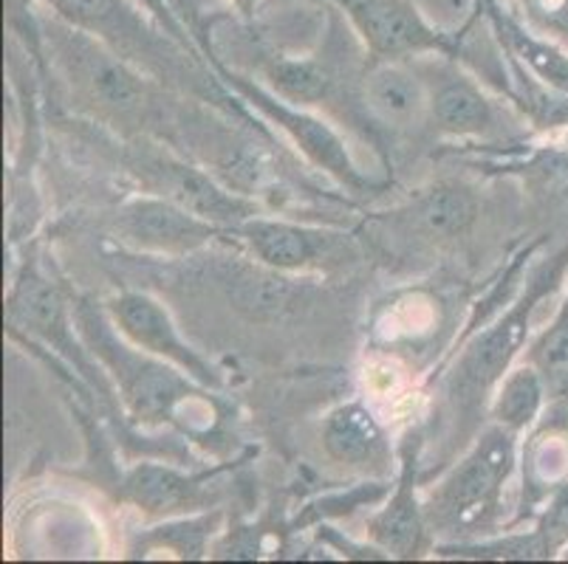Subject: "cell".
Returning a JSON list of instances; mask_svg holds the SVG:
<instances>
[{
  "instance_id": "cell-1",
  "label": "cell",
  "mask_w": 568,
  "mask_h": 564,
  "mask_svg": "<svg viewBox=\"0 0 568 564\" xmlns=\"http://www.w3.org/2000/svg\"><path fill=\"white\" fill-rule=\"evenodd\" d=\"M74 325L85 348L105 367L119 407H125L133 423H175L190 434L213 432L219 418L215 401L204 396L206 387L184 376L179 367L131 345L116 330L105 305L80 299L74 305Z\"/></svg>"
},
{
  "instance_id": "cell-2",
  "label": "cell",
  "mask_w": 568,
  "mask_h": 564,
  "mask_svg": "<svg viewBox=\"0 0 568 564\" xmlns=\"http://www.w3.org/2000/svg\"><path fill=\"white\" fill-rule=\"evenodd\" d=\"M566 274L568 246L537 268L529 286L509 305L504 317L495 319L489 328L478 330L456 356L447 379H444V396H447L462 434L473 432L478 412L489 410V401H493L498 384L515 367V359L526 350L537 308L560 288V283H566Z\"/></svg>"
},
{
  "instance_id": "cell-3",
  "label": "cell",
  "mask_w": 568,
  "mask_h": 564,
  "mask_svg": "<svg viewBox=\"0 0 568 564\" xmlns=\"http://www.w3.org/2000/svg\"><path fill=\"white\" fill-rule=\"evenodd\" d=\"M520 434L513 429L493 427L484 429L467 449L462 460L444 474L425 500L427 525L433 534L450 540L464 536L475 540L484 527L498 516L504 491L518 465Z\"/></svg>"
},
{
  "instance_id": "cell-4",
  "label": "cell",
  "mask_w": 568,
  "mask_h": 564,
  "mask_svg": "<svg viewBox=\"0 0 568 564\" xmlns=\"http://www.w3.org/2000/svg\"><path fill=\"white\" fill-rule=\"evenodd\" d=\"M204 62L206 69L215 71V80H221L226 91L235 93L237 100L244 102L246 107H252L257 116L275 124L277 131L301 150L306 162H312L314 167L337 178L339 184L351 186V189H368L371 181L356 170L348 144L334 131V124H328L323 116L308 111V107L283 100L272 88L261 85V82L241 74L237 69H230L215 51L204 54Z\"/></svg>"
},
{
  "instance_id": "cell-5",
  "label": "cell",
  "mask_w": 568,
  "mask_h": 564,
  "mask_svg": "<svg viewBox=\"0 0 568 564\" xmlns=\"http://www.w3.org/2000/svg\"><path fill=\"white\" fill-rule=\"evenodd\" d=\"M7 322L9 334L26 341H43L45 348L63 356L80 379L85 381L102 401H113L111 379L105 367L94 359V353L85 348L74 325V310L65 302V297L57 291L54 283H49L38 263H23L18 279L12 283V291L7 299Z\"/></svg>"
},
{
  "instance_id": "cell-6",
  "label": "cell",
  "mask_w": 568,
  "mask_h": 564,
  "mask_svg": "<svg viewBox=\"0 0 568 564\" xmlns=\"http://www.w3.org/2000/svg\"><path fill=\"white\" fill-rule=\"evenodd\" d=\"M334 9L356 40L363 43L365 60H418V57H453L458 60L462 34L442 29L427 18L416 0H317Z\"/></svg>"
},
{
  "instance_id": "cell-7",
  "label": "cell",
  "mask_w": 568,
  "mask_h": 564,
  "mask_svg": "<svg viewBox=\"0 0 568 564\" xmlns=\"http://www.w3.org/2000/svg\"><path fill=\"white\" fill-rule=\"evenodd\" d=\"M108 314H111L113 325L131 345H136L144 353L156 356V359L168 361V365L179 367L184 376L199 381L206 390H221L224 379H221L219 367L213 361L201 356L199 350L190 345L182 336L179 325L173 322L170 310L164 308L159 299L142 291H122L105 302Z\"/></svg>"
},
{
  "instance_id": "cell-8",
  "label": "cell",
  "mask_w": 568,
  "mask_h": 564,
  "mask_svg": "<svg viewBox=\"0 0 568 564\" xmlns=\"http://www.w3.org/2000/svg\"><path fill=\"white\" fill-rule=\"evenodd\" d=\"M219 235L221 226L153 193L125 201L113 215V237L142 255H193Z\"/></svg>"
},
{
  "instance_id": "cell-9",
  "label": "cell",
  "mask_w": 568,
  "mask_h": 564,
  "mask_svg": "<svg viewBox=\"0 0 568 564\" xmlns=\"http://www.w3.org/2000/svg\"><path fill=\"white\" fill-rule=\"evenodd\" d=\"M133 170L142 178V186L148 193L162 195V198L195 212V215L221 226V229L235 232L244 221L257 215V206L252 201L232 195L230 189L215 184L206 173L190 167L187 162L175 158V155L162 153V150L139 155L133 162Z\"/></svg>"
},
{
  "instance_id": "cell-10",
  "label": "cell",
  "mask_w": 568,
  "mask_h": 564,
  "mask_svg": "<svg viewBox=\"0 0 568 564\" xmlns=\"http://www.w3.org/2000/svg\"><path fill=\"white\" fill-rule=\"evenodd\" d=\"M418 69L430 85V124L447 139H489L500 131L498 102L484 91L462 62L436 54L418 57Z\"/></svg>"
},
{
  "instance_id": "cell-11",
  "label": "cell",
  "mask_w": 568,
  "mask_h": 564,
  "mask_svg": "<svg viewBox=\"0 0 568 564\" xmlns=\"http://www.w3.org/2000/svg\"><path fill=\"white\" fill-rule=\"evenodd\" d=\"M235 235L250 246L255 263L281 274L339 266L351 255V243L345 240V235L312 229L281 217L255 215L237 226Z\"/></svg>"
},
{
  "instance_id": "cell-12",
  "label": "cell",
  "mask_w": 568,
  "mask_h": 564,
  "mask_svg": "<svg viewBox=\"0 0 568 564\" xmlns=\"http://www.w3.org/2000/svg\"><path fill=\"white\" fill-rule=\"evenodd\" d=\"M359 102L374 124L390 133H418L430 124V85L416 62H365Z\"/></svg>"
},
{
  "instance_id": "cell-13",
  "label": "cell",
  "mask_w": 568,
  "mask_h": 564,
  "mask_svg": "<svg viewBox=\"0 0 568 564\" xmlns=\"http://www.w3.org/2000/svg\"><path fill=\"white\" fill-rule=\"evenodd\" d=\"M119 500L148 516H190L221 500L219 469L184 472L168 463L139 460L119 483Z\"/></svg>"
},
{
  "instance_id": "cell-14",
  "label": "cell",
  "mask_w": 568,
  "mask_h": 564,
  "mask_svg": "<svg viewBox=\"0 0 568 564\" xmlns=\"http://www.w3.org/2000/svg\"><path fill=\"white\" fill-rule=\"evenodd\" d=\"M402 454H405V463H402L399 485H394L385 505L368 516L365 527H368L371 542L390 558H416L418 553H425L427 531H430L425 503H418L416 496L418 443H413L410 449V441H407Z\"/></svg>"
},
{
  "instance_id": "cell-15",
  "label": "cell",
  "mask_w": 568,
  "mask_h": 564,
  "mask_svg": "<svg viewBox=\"0 0 568 564\" xmlns=\"http://www.w3.org/2000/svg\"><path fill=\"white\" fill-rule=\"evenodd\" d=\"M246 40L255 54V65L266 80V88L294 102V105L312 107L323 105L337 88V69L328 57L314 54H283L272 45L255 40V25L246 23Z\"/></svg>"
},
{
  "instance_id": "cell-16",
  "label": "cell",
  "mask_w": 568,
  "mask_h": 564,
  "mask_svg": "<svg viewBox=\"0 0 568 564\" xmlns=\"http://www.w3.org/2000/svg\"><path fill=\"white\" fill-rule=\"evenodd\" d=\"M394 215L407 237L416 235V240L427 243L456 240L475 224L478 198L462 184H436Z\"/></svg>"
},
{
  "instance_id": "cell-17",
  "label": "cell",
  "mask_w": 568,
  "mask_h": 564,
  "mask_svg": "<svg viewBox=\"0 0 568 564\" xmlns=\"http://www.w3.org/2000/svg\"><path fill=\"white\" fill-rule=\"evenodd\" d=\"M325 454L334 463L354 465V469H368V465H382L390 458L385 429L376 421L374 412L359 401H351L328 412L320 429Z\"/></svg>"
},
{
  "instance_id": "cell-18",
  "label": "cell",
  "mask_w": 568,
  "mask_h": 564,
  "mask_svg": "<svg viewBox=\"0 0 568 564\" xmlns=\"http://www.w3.org/2000/svg\"><path fill=\"white\" fill-rule=\"evenodd\" d=\"M546 410H549V390H546L540 370L529 361L506 372L489 401L493 423L513 429L515 434H524L526 429L537 427Z\"/></svg>"
},
{
  "instance_id": "cell-19",
  "label": "cell",
  "mask_w": 568,
  "mask_h": 564,
  "mask_svg": "<svg viewBox=\"0 0 568 564\" xmlns=\"http://www.w3.org/2000/svg\"><path fill=\"white\" fill-rule=\"evenodd\" d=\"M221 520L224 514L213 511V514H190L164 522L162 527L144 531L139 536L136 545H131V556L151 558L159 551H173L175 558H204L206 540L219 534Z\"/></svg>"
},
{
  "instance_id": "cell-20",
  "label": "cell",
  "mask_w": 568,
  "mask_h": 564,
  "mask_svg": "<svg viewBox=\"0 0 568 564\" xmlns=\"http://www.w3.org/2000/svg\"><path fill=\"white\" fill-rule=\"evenodd\" d=\"M526 361L540 370L549 390V407L568 410V294L551 317L549 328L535 336L526 350Z\"/></svg>"
},
{
  "instance_id": "cell-21",
  "label": "cell",
  "mask_w": 568,
  "mask_h": 564,
  "mask_svg": "<svg viewBox=\"0 0 568 564\" xmlns=\"http://www.w3.org/2000/svg\"><path fill=\"white\" fill-rule=\"evenodd\" d=\"M438 325V302L425 291L402 294L394 299L390 308L382 310L376 319V334L387 345H418L433 336V328Z\"/></svg>"
},
{
  "instance_id": "cell-22",
  "label": "cell",
  "mask_w": 568,
  "mask_h": 564,
  "mask_svg": "<svg viewBox=\"0 0 568 564\" xmlns=\"http://www.w3.org/2000/svg\"><path fill=\"white\" fill-rule=\"evenodd\" d=\"M506 3L529 29L568 49V0H506Z\"/></svg>"
},
{
  "instance_id": "cell-23",
  "label": "cell",
  "mask_w": 568,
  "mask_h": 564,
  "mask_svg": "<svg viewBox=\"0 0 568 564\" xmlns=\"http://www.w3.org/2000/svg\"><path fill=\"white\" fill-rule=\"evenodd\" d=\"M425 9L427 18L438 23L442 29L462 34L473 20H478V0H416Z\"/></svg>"
},
{
  "instance_id": "cell-24",
  "label": "cell",
  "mask_w": 568,
  "mask_h": 564,
  "mask_svg": "<svg viewBox=\"0 0 568 564\" xmlns=\"http://www.w3.org/2000/svg\"><path fill=\"white\" fill-rule=\"evenodd\" d=\"M136 3L142 9H148V12H151L153 18L159 20V25H162V29L168 31L170 38L179 40V43H182L184 49L190 51V54H195V57H199V60H204V54H201V51H199V45H195L193 38H190V31L184 29L182 20L175 18L173 7H170V0H136Z\"/></svg>"
},
{
  "instance_id": "cell-25",
  "label": "cell",
  "mask_w": 568,
  "mask_h": 564,
  "mask_svg": "<svg viewBox=\"0 0 568 564\" xmlns=\"http://www.w3.org/2000/svg\"><path fill=\"white\" fill-rule=\"evenodd\" d=\"M232 9H235V14L244 23H255V14L257 9H261V0H226Z\"/></svg>"
}]
</instances>
